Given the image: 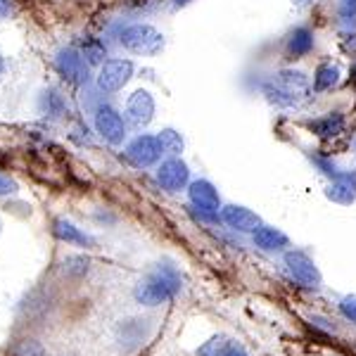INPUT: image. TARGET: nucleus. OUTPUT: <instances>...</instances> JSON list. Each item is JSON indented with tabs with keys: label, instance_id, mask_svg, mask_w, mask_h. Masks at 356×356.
<instances>
[{
	"label": "nucleus",
	"instance_id": "1a4fd4ad",
	"mask_svg": "<svg viewBox=\"0 0 356 356\" xmlns=\"http://www.w3.org/2000/svg\"><path fill=\"white\" fill-rule=\"evenodd\" d=\"M157 183L166 193H181L191 186V169L181 157H169L157 166Z\"/></svg>",
	"mask_w": 356,
	"mask_h": 356
},
{
	"label": "nucleus",
	"instance_id": "9d476101",
	"mask_svg": "<svg viewBox=\"0 0 356 356\" xmlns=\"http://www.w3.org/2000/svg\"><path fill=\"white\" fill-rule=\"evenodd\" d=\"M188 200H191L188 207H193V209L221 214V195L216 191L214 183L204 181V178L191 181V186H188Z\"/></svg>",
	"mask_w": 356,
	"mask_h": 356
},
{
	"label": "nucleus",
	"instance_id": "b1692460",
	"mask_svg": "<svg viewBox=\"0 0 356 356\" xmlns=\"http://www.w3.org/2000/svg\"><path fill=\"white\" fill-rule=\"evenodd\" d=\"M88 266L90 261L86 259L81 254H74V257H67L65 264H62V271L67 275H72V278H81V275L88 273Z\"/></svg>",
	"mask_w": 356,
	"mask_h": 356
},
{
	"label": "nucleus",
	"instance_id": "393cba45",
	"mask_svg": "<svg viewBox=\"0 0 356 356\" xmlns=\"http://www.w3.org/2000/svg\"><path fill=\"white\" fill-rule=\"evenodd\" d=\"M312 162H314L316 169H318L323 176H328L330 181H337V178L344 174V169H340V166L332 162V159L323 157V154H312Z\"/></svg>",
	"mask_w": 356,
	"mask_h": 356
},
{
	"label": "nucleus",
	"instance_id": "4be33fe9",
	"mask_svg": "<svg viewBox=\"0 0 356 356\" xmlns=\"http://www.w3.org/2000/svg\"><path fill=\"white\" fill-rule=\"evenodd\" d=\"M159 143H162V150L164 154H169V157H181V152H183V138L178 131L174 129H164V131H159Z\"/></svg>",
	"mask_w": 356,
	"mask_h": 356
},
{
	"label": "nucleus",
	"instance_id": "4468645a",
	"mask_svg": "<svg viewBox=\"0 0 356 356\" xmlns=\"http://www.w3.org/2000/svg\"><path fill=\"white\" fill-rule=\"evenodd\" d=\"M197 356H250V352L233 337L214 335L197 349Z\"/></svg>",
	"mask_w": 356,
	"mask_h": 356
},
{
	"label": "nucleus",
	"instance_id": "cd10ccee",
	"mask_svg": "<svg viewBox=\"0 0 356 356\" xmlns=\"http://www.w3.org/2000/svg\"><path fill=\"white\" fill-rule=\"evenodd\" d=\"M340 17L347 26H356V0H342Z\"/></svg>",
	"mask_w": 356,
	"mask_h": 356
},
{
	"label": "nucleus",
	"instance_id": "a211bd4d",
	"mask_svg": "<svg viewBox=\"0 0 356 356\" xmlns=\"http://www.w3.org/2000/svg\"><path fill=\"white\" fill-rule=\"evenodd\" d=\"M314 50V31L307 26H297L288 38V53L292 57H304Z\"/></svg>",
	"mask_w": 356,
	"mask_h": 356
},
{
	"label": "nucleus",
	"instance_id": "423d86ee",
	"mask_svg": "<svg viewBox=\"0 0 356 356\" xmlns=\"http://www.w3.org/2000/svg\"><path fill=\"white\" fill-rule=\"evenodd\" d=\"M131 76H134V62L117 57V60H107L100 67V72L95 76V86L100 93H117L129 83Z\"/></svg>",
	"mask_w": 356,
	"mask_h": 356
},
{
	"label": "nucleus",
	"instance_id": "6ab92c4d",
	"mask_svg": "<svg viewBox=\"0 0 356 356\" xmlns=\"http://www.w3.org/2000/svg\"><path fill=\"white\" fill-rule=\"evenodd\" d=\"M309 129H312L318 138H332L344 129V117L340 112H330L321 119H314V122L309 124Z\"/></svg>",
	"mask_w": 356,
	"mask_h": 356
},
{
	"label": "nucleus",
	"instance_id": "7c9ffc66",
	"mask_svg": "<svg viewBox=\"0 0 356 356\" xmlns=\"http://www.w3.org/2000/svg\"><path fill=\"white\" fill-rule=\"evenodd\" d=\"M314 3H318V0H292V5H297V8H309Z\"/></svg>",
	"mask_w": 356,
	"mask_h": 356
},
{
	"label": "nucleus",
	"instance_id": "bb28decb",
	"mask_svg": "<svg viewBox=\"0 0 356 356\" xmlns=\"http://www.w3.org/2000/svg\"><path fill=\"white\" fill-rule=\"evenodd\" d=\"M337 309H340L344 321H349V323L356 325V295H344L340 304H337Z\"/></svg>",
	"mask_w": 356,
	"mask_h": 356
},
{
	"label": "nucleus",
	"instance_id": "9b49d317",
	"mask_svg": "<svg viewBox=\"0 0 356 356\" xmlns=\"http://www.w3.org/2000/svg\"><path fill=\"white\" fill-rule=\"evenodd\" d=\"M221 221L235 233H254L261 226V219L252 209L243 204H226L221 207Z\"/></svg>",
	"mask_w": 356,
	"mask_h": 356
},
{
	"label": "nucleus",
	"instance_id": "f3484780",
	"mask_svg": "<svg viewBox=\"0 0 356 356\" xmlns=\"http://www.w3.org/2000/svg\"><path fill=\"white\" fill-rule=\"evenodd\" d=\"M145 330H147V321H143V318L122 321L117 328V340L122 342L124 349L138 347V344L145 340Z\"/></svg>",
	"mask_w": 356,
	"mask_h": 356
},
{
	"label": "nucleus",
	"instance_id": "2f4dec72",
	"mask_svg": "<svg viewBox=\"0 0 356 356\" xmlns=\"http://www.w3.org/2000/svg\"><path fill=\"white\" fill-rule=\"evenodd\" d=\"M171 3H174V8H186L191 0H171Z\"/></svg>",
	"mask_w": 356,
	"mask_h": 356
},
{
	"label": "nucleus",
	"instance_id": "a878e982",
	"mask_svg": "<svg viewBox=\"0 0 356 356\" xmlns=\"http://www.w3.org/2000/svg\"><path fill=\"white\" fill-rule=\"evenodd\" d=\"M10 354L13 356H45V349L38 340H19Z\"/></svg>",
	"mask_w": 356,
	"mask_h": 356
},
{
	"label": "nucleus",
	"instance_id": "0eeeda50",
	"mask_svg": "<svg viewBox=\"0 0 356 356\" xmlns=\"http://www.w3.org/2000/svg\"><path fill=\"white\" fill-rule=\"evenodd\" d=\"M93 122H95V131L105 138V143H110V145H122L126 140V122L112 105H105V102L95 105Z\"/></svg>",
	"mask_w": 356,
	"mask_h": 356
},
{
	"label": "nucleus",
	"instance_id": "39448f33",
	"mask_svg": "<svg viewBox=\"0 0 356 356\" xmlns=\"http://www.w3.org/2000/svg\"><path fill=\"white\" fill-rule=\"evenodd\" d=\"M162 154H164L162 143H159L157 136H150V134L136 136L134 140L126 145V150H124L126 162L134 164L136 169H147V166L159 164Z\"/></svg>",
	"mask_w": 356,
	"mask_h": 356
},
{
	"label": "nucleus",
	"instance_id": "f257e3e1",
	"mask_svg": "<svg viewBox=\"0 0 356 356\" xmlns=\"http://www.w3.org/2000/svg\"><path fill=\"white\" fill-rule=\"evenodd\" d=\"M183 290V273L174 264L162 261L152 266L143 275V280L134 288V297L143 307H159L171 300H176Z\"/></svg>",
	"mask_w": 356,
	"mask_h": 356
},
{
	"label": "nucleus",
	"instance_id": "2eb2a0df",
	"mask_svg": "<svg viewBox=\"0 0 356 356\" xmlns=\"http://www.w3.org/2000/svg\"><path fill=\"white\" fill-rule=\"evenodd\" d=\"M53 233L57 240H62V243L67 245H76V247H95V238L93 235H88L83 231V228H79L76 223L67 221V219H55L53 221Z\"/></svg>",
	"mask_w": 356,
	"mask_h": 356
},
{
	"label": "nucleus",
	"instance_id": "412c9836",
	"mask_svg": "<svg viewBox=\"0 0 356 356\" xmlns=\"http://www.w3.org/2000/svg\"><path fill=\"white\" fill-rule=\"evenodd\" d=\"M337 81H340V69L325 62V65H318L314 74V90L316 93H325L332 86H337Z\"/></svg>",
	"mask_w": 356,
	"mask_h": 356
},
{
	"label": "nucleus",
	"instance_id": "f03ea898",
	"mask_svg": "<svg viewBox=\"0 0 356 356\" xmlns=\"http://www.w3.org/2000/svg\"><path fill=\"white\" fill-rule=\"evenodd\" d=\"M261 93L275 107H297L309 97L312 86H309V79L302 72L283 69V72H275L268 81L261 83Z\"/></svg>",
	"mask_w": 356,
	"mask_h": 356
},
{
	"label": "nucleus",
	"instance_id": "6e6552de",
	"mask_svg": "<svg viewBox=\"0 0 356 356\" xmlns=\"http://www.w3.org/2000/svg\"><path fill=\"white\" fill-rule=\"evenodd\" d=\"M55 69L60 72V76L65 79V81L74 86H86L90 81L88 60H86L76 48H62L60 53L55 55Z\"/></svg>",
	"mask_w": 356,
	"mask_h": 356
},
{
	"label": "nucleus",
	"instance_id": "5701e85b",
	"mask_svg": "<svg viewBox=\"0 0 356 356\" xmlns=\"http://www.w3.org/2000/svg\"><path fill=\"white\" fill-rule=\"evenodd\" d=\"M81 48H83V57H88V65H97L102 62V57L107 55V48L105 43H100L97 38H83L81 41Z\"/></svg>",
	"mask_w": 356,
	"mask_h": 356
},
{
	"label": "nucleus",
	"instance_id": "473e14b6",
	"mask_svg": "<svg viewBox=\"0 0 356 356\" xmlns=\"http://www.w3.org/2000/svg\"><path fill=\"white\" fill-rule=\"evenodd\" d=\"M3 72H5V60H3V55H0V76H3Z\"/></svg>",
	"mask_w": 356,
	"mask_h": 356
},
{
	"label": "nucleus",
	"instance_id": "c85d7f7f",
	"mask_svg": "<svg viewBox=\"0 0 356 356\" xmlns=\"http://www.w3.org/2000/svg\"><path fill=\"white\" fill-rule=\"evenodd\" d=\"M15 193H17V183L10 176L0 174V197H8V195H15Z\"/></svg>",
	"mask_w": 356,
	"mask_h": 356
},
{
	"label": "nucleus",
	"instance_id": "f8f14e48",
	"mask_svg": "<svg viewBox=\"0 0 356 356\" xmlns=\"http://www.w3.org/2000/svg\"><path fill=\"white\" fill-rule=\"evenodd\" d=\"M126 117L131 119L134 126H147L154 117V97L147 90H136L134 95H129L126 100Z\"/></svg>",
	"mask_w": 356,
	"mask_h": 356
},
{
	"label": "nucleus",
	"instance_id": "c756f323",
	"mask_svg": "<svg viewBox=\"0 0 356 356\" xmlns=\"http://www.w3.org/2000/svg\"><path fill=\"white\" fill-rule=\"evenodd\" d=\"M13 15V0H0V19H8Z\"/></svg>",
	"mask_w": 356,
	"mask_h": 356
},
{
	"label": "nucleus",
	"instance_id": "dca6fc26",
	"mask_svg": "<svg viewBox=\"0 0 356 356\" xmlns=\"http://www.w3.org/2000/svg\"><path fill=\"white\" fill-rule=\"evenodd\" d=\"M325 197L337 204H352L356 202V171H344V174L332 181L325 188Z\"/></svg>",
	"mask_w": 356,
	"mask_h": 356
},
{
	"label": "nucleus",
	"instance_id": "aec40b11",
	"mask_svg": "<svg viewBox=\"0 0 356 356\" xmlns=\"http://www.w3.org/2000/svg\"><path fill=\"white\" fill-rule=\"evenodd\" d=\"M38 107H41V112L45 114V117L50 119H60L62 114L67 112V105H65V97H62L57 90L48 88L43 90L41 97H38Z\"/></svg>",
	"mask_w": 356,
	"mask_h": 356
},
{
	"label": "nucleus",
	"instance_id": "20e7f679",
	"mask_svg": "<svg viewBox=\"0 0 356 356\" xmlns=\"http://www.w3.org/2000/svg\"><path fill=\"white\" fill-rule=\"evenodd\" d=\"M283 264L285 271L290 273V278L295 280L297 285L307 290H318L321 288V271L314 264L312 257L304 250H288L283 254Z\"/></svg>",
	"mask_w": 356,
	"mask_h": 356
},
{
	"label": "nucleus",
	"instance_id": "ddd939ff",
	"mask_svg": "<svg viewBox=\"0 0 356 356\" xmlns=\"http://www.w3.org/2000/svg\"><path fill=\"white\" fill-rule=\"evenodd\" d=\"M252 243H254L257 250L268 252V254H275V252H285L290 247V238L285 235L280 228L275 226H261L252 233Z\"/></svg>",
	"mask_w": 356,
	"mask_h": 356
},
{
	"label": "nucleus",
	"instance_id": "7ed1b4c3",
	"mask_svg": "<svg viewBox=\"0 0 356 356\" xmlns=\"http://www.w3.org/2000/svg\"><path fill=\"white\" fill-rule=\"evenodd\" d=\"M117 41L119 45H124L129 53L136 55H157L164 48V36L159 29H154L152 24H124L117 31Z\"/></svg>",
	"mask_w": 356,
	"mask_h": 356
}]
</instances>
